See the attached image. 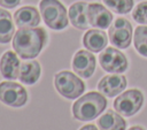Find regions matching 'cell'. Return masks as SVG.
Segmentation results:
<instances>
[{"label": "cell", "instance_id": "1", "mask_svg": "<svg viewBox=\"0 0 147 130\" xmlns=\"http://www.w3.org/2000/svg\"><path fill=\"white\" fill-rule=\"evenodd\" d=\"M47 33L44 28H20L13 37V47L22 59H33L44 48Z\"/></svg>", "mask_w": 147, "mask_h": 130}, {"label": "cell", "instance_id": "2", "mask_svg": "<svg viewBox=\"0 0 147 130\" xmlns=\"http://www.w3.org/2000/svg\"><path fill=\"white\" fill-rule=\"evenodd\" d=\"M107 107V99L101 92H88L72 105V115L78 121H92Z\"/></svg>", "mask_w": 147, "mask_h": 130}, {"label": "cell", "instance_id": "3", "mask_svg": "<svg viewBox=\"0 0 147 130\" xmlns=\"http://www.w3.org/2000/svg\"><path fill=\"white\" fill-rule=\"evenodd\" d=\"M39 9L44 22L48 28L53 30H62L68 26L67 9L59 0H41Z\"/></svg>", "mask_w": 147, "mask_h": 130}, {"label": "cell", "instance_id": "4", "mask_svg": "<svg viewBox=\"0 0 147 130\" xmlns=\"http://www.w3.org/2000/svg\"><path fill=\"white\" fill-rule=\"evenodd\" d=\"M54 85L56 91L67 99H77L85 90L84 82L68 70H62L55 75Z\"/></svg>", "mask_w": 147, "mask_h": 130}, {"label": "cell", "instance_id": "5", "mask_svg": "<svg viewBox=\"0 0 147 130\" xmlns=\"http://www.w3.org/2000/svg\"><path fill=\"white\" fill-rule=\"evenodd\" d=\"M144 94L139 89H130L119 94L114 101V108L123 116H133L144 105Z\"/></svg>", "mask_w": 147, "mask_h": 130}, {"label": "cell", "instance_id": "6", "mask_svg": "<svg viewBox=\"0 0 147 130\" xmlns=\"http://www.w3.org/2000/svg\"><path fill=\"white\" fill-rule=\"evenodd\" d=\"M108 37L115 47L122 49L127 48L131 45L133 37V30L130 21L124 17L116 18L109 26Z\"/></svg>", "mask_w": 147, "mask_h": 130}, {"label": "cell", "instance_id": "7", "mask_svg": "<svg viewBox=\"0 0 147 130\" xmlns=\"http://www.w3.org/2000/svg\"><path fill=\"white\" fill-rule=\"evenodd\" d=\"M99 63L105 71L111 74H122L129 68L126 55L115 47H106L99 55Z\"/></svg>", "mask_w": 147, "mask_h": 130}, {"label": "cell", "instance_id": "8", "mask_svg": "<svg viewBox=\"0 0 147 130\" xmlns=\"http://www.w3.org/2000/svg\"><path fill=\"white\" fill-rule=\"evenodd\" d=\"M0 101L10 107H22L28 101V92L21 84L5 81L0 83Z\"/></svg>", "mask_w": 147, "mask_h": 130}, {"label": "cell", "instance_id": "9", "mask_svg": "<svg viewBox=\"0 0 147 130\" xmlns=\"http://www.w3.org/2000/svg\"><path fill=\"white\" fill-rule=\"evenodd\" d=\"M95 66V56L88 51L79 49L74 55L72 69L77 75H79L83 78H90L94 74Z\"/></svg>", "mask_w": 147, "mask_h": 130}, {"label": "cell", "instance_id": "10", "mask_svg": "<svg viewBox=\"0 0 147 130\" xmlns=\"http://www.w3.org/2000/svg\"><path fill=\"white\" fill-rule=\"evenodd\" d=\"M87 18L90 25L96 29H107L113 22V14L108 8L99 2L88 3L87 7Z\"/></svg>", "mask_w": 147, "mask_h": 130}, {"label": "cell", "instance_id": "11", "mask_svg": "<svg viewBox=\"0 0 147 130\" xmlns=\"http://www.w3.org/2000/svg\"><path fill=\"white\" fill-rule=\"evenodd\" d=\"M127 85L126 77L121 74L103 76L98 83V90L106 97H115L123 92Z\"/></svg>", "mask_w": 147, "mask_h": 130}, {"label": "cell", "instance_id": "12", "mask_svg": "<svg viewBox=\"0 0 147 130\" xmlns=\"http://www.w3.org/2000/svg\"><path fill=\"white\" fill-rule=\"evenodd\" d=\"M21 62L18 60L17 53L13 51H6L0 59V74L3 78L14 81L20 76Z\"/></svg>", "mask_w": 147, "mask_h": 130}, {"label": "cell", "instance_id": "13", "mask_svg": "<svg viewBox=\"0 0 147 130\" xmlns=\"http://www.w3.org/2000/svg\"><path fill=\"white\" fill-rule=\"evenodd\" d=\"M14 22L18 28H33L40 23V15L33 6H24L14 13Z\"/></svg>", "mask_w": 147, "mask_h": 130}, {"label": "cell", "instance_id": "14", "mask_svg": "<svg viewBox=\"0 0 147 130\" xmlns=\"http://www.w3.org/2000/svg\"><path fill=\"white\" fill-rule=\"evenodd\" d=\"M108 44V37L101 29L87 30L83 37V45L92 53H99L106 48Z\"/></svg>", "mask_w": 147, "mask_h": 130}, {"label": "cell", "instance_id": "15", "mask_svg": "<svg viewBox=\"0 0 147 130\" xmlns=\"http://www.w3.org/2000/svg\"><path fill=\"white\" fill-rule=\"evenodd\" d=\"M88 3L85 1H77L69 7V18L71 24L78 30H87L90 26L87 18Z\"/></svg>", "mask_w": 147, "mask_h": 130}, {"label": "cell", "instance_id": "16", "mask_svg": "<svg viewBox=\"0 0 147 130\" xmlns=\"http://www.w3.org/2000/svg\"><path fill=\"white\" fill-rule=\"evenodd\" d=\"M96 124L100 130H125L126 129V121L119 115V113H116L111 109H108L105 114H102L98 118Z\"/></svg>", "mask_w": 147, "mask_h": 130}, {"label": "cell", "instance_id": "17", "mask_svg": "<svg viewBox=\"0 0 147 130\" xmlns=\"http://www.w3.org/2000/svg\"><path fill=\"white\" fill-rule=\"evenodd\" d=\"M40 64L37 61H26L21 63V68H20V81L24 84L28 85H32L34 84L39 77H40Z\"/></svg>", "mask_w": 147, "mask_h": 130}, {"label": "cell", "instance_id": "18", "mask_svg": "<svg viewBox=\"0 0 147 130\" xmlns=\"http://www.w3.org/2000/svg\"><path fill=\"white\" fill-rule=\"evenodd\" d=\"M15 35V25L11 15L6 9L0 8V44H7Z\"/></svg>", "mask_w": 147, "mask_h": 130}, {"label": "cell", "instance_id": "19", "mask_svg": "<svg viewBox=\"0 0 147 130\" xmlns=\"http://www.w3.org/2000/svg\"><path fill=\"white\" fill-rule=\"evenodd\" d=\"M133 45L136 51L147 58V25H138L133 33Z\"/></svg>", "mask_w": 147, "mask_h": 130}, {"label": "cell", "instance_id": "20", "mask_svg": "<svg viewBox=\"0 0 147 130\" xmlns=\"http://www.w3.org/2000/svg\"><path fill=\"white\" fill-rule=\"evenodd\" d=\"M103 3L116 14H127L133 9L134 0H102Z\"/></svg>", "mask_w": 147, "mask_h": 130}, {"label": "cell", "instance_id": "21", "mask_svg": "<svg viewBox=\"0 0 147 130\" xmlns=\"http://www.w3.org/2000/svg\"><path fill=\"white\" fill-rule=\"evenodd\" d=\"M132 17L137 23L147 25V1H141L133 8Z\"/></svg>", "mask_w": 147, "mask_h": 130}, {"label": "cell", "instance_id": "22", "mask_svg": "<svg viewBox=\"0 0 147 130\" xmlns=\"http://www.w3.org/2000/svg\"><path fill=\"white\" fill-rule=\"evenodd\" d=\"M21 0H0V6L5 8H15L18 6Z\"/></svg>", "mask_w": 147, "mask_h": 130}, {"label": "cell", "instance_id": "23", "mask_svg": "<svg viewBox=\"0 0 147 130\" xmlns=\"http://www.w3.org/2000/svg\"><path fill=\"white\" fill-rule=\"evenodd\" d=\"M79 130H99L94 124H86V125H83Z\"/></svg>", "mask_w": 147, "mask_h": 130}, {"label": "cell", "instance_id": "24", "mask_svg": "<svg viewBox=\"0 0 147 130\" xmlns=\"http://www.w3.org/2000/svg\"><path fill=\"white\" fill-rule=\"evenodd\" d=\"M127 130H145L141 125H133V127H131V128H129Z\"/></svg>", "mask_w": 147, "mask_h": 130}]
</instances>
